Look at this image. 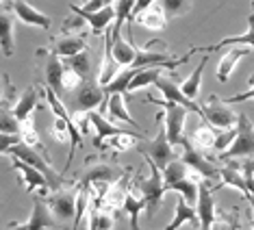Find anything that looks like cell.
<instances>
[{
	"instance_id": "cell-1",
	"label": "cell",
	"mask_w": 254,
	"mask_h": 230,
	"mask_svg": "<svg viewBox=\"0 0 254 230\" xmlns=\"http://www.w3.org/2000/svg\"><path fill=\"white\" fill-rule=\"evenodd\" d=\"M141 157L146 161L150 174H148V178H143L139 182H132V185L137 187V191L141 193L143 202H146V217H154L157 211L161 209V204H163V195H165L167 189H165V182H163L161 168L150 157H146V154H141Z\"/></svg>"
},
{
	"instance_id": "cell-2",
	"label": "cell",
	"mask_w": 254,
	"mask_h": 230,
	"mask_svg": "<svg viewBox=\"0 0 254 230\" xmlns=\"http://www.w3.org/2000/svg\"><path fill=\"white\" fill-rule=\"evenodd\" d=\"M146 105H157L163 109V122H165V130H167V139L172 146L181 148L187 143L189 137L185 135V122H187V113L189 109H185L178 102H170V100H159V98H146Z\"/></svg>"
},
{
	"instance_id": "cell-3",
	"label": "cell",
	"mask_w": 254,
	"mask_h": 230,
	"mask_svg": "<svg viewBox=\"0 0 254 230\" xmlns=\"http://www.w3.org/2000/svg\"><path fill=\"white\" fill-rule=\"evenodd\" d=\"M7 154L9 157H15V159H20V161H24V163H28V165H33L35 170H39L42 174L48 178L50 180V185H53V189H61L63 187V178L57 174L55 172V168H53V163H50L48 159L44 157L42 152H37L35 148H31V146H26L24 141H18V143H13V146L7 150Z\"/></svg>"
},
{
	"instance_id": "cell-4",
	"label": "cell",
	"mask_w": 254,
	"mask_h": 230,
	"mask_svg": "<svg viewBox=\"0 0 254 230\" xmlns=\"http://www.w3.org/2000/svg\"><path fill=\"white\" fill-rule=\"evenodd\" d=\"M157 126H159V130H157V135H154V139L152 141H148L146 146H139L137 150H139L141 154H146V157H150L154 161V163L159 165L161 170L165 168L170 161H174L178 157V150L181 148H176V146H172L170 139H167V130H165V122H163V113H159L157 115Z\"/></svg>"
},
{
	"instance_id": "cell-5",
	"label": "cell",
	"mask_w": 254,
	"mask_h": 230,
	"mask_svg": "<svg viewBox=\"0 0 254 230\" xmlns=\"http://www.w3.org/2000/svg\"><path fill=\"white\" fill-rule=\"evenodd\" d=\"M219 157H222V161L254 157V124L250 122V117L246 113H239V119H237V137Z\"/></svg>"
},
{
	"instance_id": "cell-6",
	"label": "cell",
	"mask_w": 254,
	"mask_h": 230,
	"mask_svg": "<svg viewBox=\"0 0 254 230\" xmlns=\"http://www.w3.org/2000/svg\"><path fill=\"white\" fill-rule=\"evenodd\" d=\"M200 107H202V119L209 122L213 128H230V126H237L239 113H235L228 107V102H224L217 94H211Z\"/></svg>"
},
{
	"instance_id": "cell-7",
	"label": "cell",
	"mask_w": 254,
	"mask_h": 230,
	"mask_svg": "<svg viewBox=\"0 0 254 230\" xmlns=\"http://www.w3.org/2000/svg\"><path fill=\"white\" fill-rule=\"evenodd\" d=\"M181 161L185 165H187L191 172L195 174H200L204 180H217L219 178V168L215 163H213L211 159H206L204 150H200V148H195L191 141L187 139L185 146H181Z\"/></svg>"
},
{
	"instance_id": "cell-8",
	"label": "cell",
	"mask_w": 254,
	"mask_h": 230,
	"mask_svg": "<svg viewBox=\"0 0 254 230\" xmlns=\"http://www.w3.org/2000/svg\"><path fill=\"white\" fill-rule=\"evenodd\" d=\"M105 98H107V91L105 87L98 85V80H83V85L74 91V100H72V107L74 111H96L100 105H105Z\"/></svg>"
},
{
	"instance_id": "cell-9",
	"label": "cell",
	"mask_w": 254,
	"mask_h": 230,
	"mask_svg": "<svg viewBox=\"0 0 254 230\" xmlns=\"http://www.w3.org/2000/svg\"><path fill=\"white\" fill-rule=\"evenodd\" d=\"M78 191L80 187L76 189H57L55 193L48 195V206L53 211V215L61 222H70L76 215V202H78Z\"/></svg>"
},
{
	"instance_id": "cell-10",
	"label": "cell",
	"mask_w": 254,
	"mask_h": 230,
	"mask_svg": "<svg viewBox=\"0 0 254 230\" xmlns=\"http://www.w3.org/2000/svg\"><path fill=\"white\" fill-rule=\"evenodd\" d=\"M174 78H176L174 74H170V76L161 74V76L157 78V83H154V87H157V89L161 91V96H163L165 100H170V102H178V105H183L185 109H189L191 113H198L200 117H202V107H200L195 100H191V98H187V96L183 94L181 85H178Z\"/></svg>"
},
{
	"instance_id": "cell-11",
	"label": "cell",
	"mask_w": 254,
	"mask_h": 230,
	"mask_svg": "<svg viewBox=\"0 0 254 230\" xmlns=\"http://www.w3.org/2000/svg\"><path fill=\"white\" fill-rule=\"evenodd\" d=\"M13 159V170H18L20 172V176H22V182L26 185V189L31 193H35V195H39V198H48L50 195V180L46 178L42 172L39 170H35L33 165H28V163H24V161H20V159H15V157H11Z\"/></svg>"
},
{
	"instance_id": "cell-12",
	"label": "cell",
	"mask_w": 254,
	"mask_h": 230,
	"mask_svg": "<svg viewBox=\"0 0 254 230\" xmlns=\"http://www.w3.org/2000/svg\"><path fill=\"white\" fill-rule=\"evenodd\" d=\"M70 9L87 22V24L91 26V33H94V35H102V33H105L107 28H111L113 22H115V7L113 4L102 7V9H94V11L85 9V7H78V4H72Z\"/></svg>"
},
{
	"instance_id": "cell-13",
	"label": "cell",
	"mask_w": 254,
	"mask_h": 230,
	"mask_svg": "<svg viewBox=\"0 0 254 230\" xmlns=\"http://www.w3.org/2000/svg\"><path fill=\"white\" fill-rule=\"evenodd\" d=\"M120 72H122V65L113 57V48H111V28H107L102 33V61H100V70H98V78H96L98 85L107 87Z\"/></svg>"
},
{
	"instance_id": "cell-14",
	"label": "cell",
	"mask_w": 254,
	"mask_h": 230,
	"mask_svg": "<svg viewBox=\"0 0 254 230\" xmlns=\"http://www.w3.org/2000/svg\"><path fill=\"white\" fill-rule=\"evenodd\" d=\"M195 213H198L200 230H211L213 222H215V217H217V213H215V200H213V189L209 185V180H204V178L200 180Z\"/></svg>"
},
{
	"instance_id": "cell-15",
	"label": "cell",
	"mask_w": 254,
	"mask_h": 230,
	"mask_svg": "<svg viewBox=\"0 0 254 230\" xmlns=\"http://www.w3.org/2000/svg\"><path fill=\"white\" fill-rule=\"evenodd\" d=\"M11 11H13V13L18 15V20L26 26H37V28H44V31H48V28L53 26L50 15H46L44 11L33 7L26 0H11Z\"/></svg>"
},
{
	"instance_id": "cell-16",
	"label": "cell",
	"mask_w": 254,
	"mask_h": 230,
	"mask_svg": "<svg viewBox=\"0 0 254 230\" xmlns=\"http://www.w3.org/2000/svg\"><path fill=\"white\" fill-rule=\"evenodd\" d=\"M141 24L143 28H150V31H163L167 26V15L163 7H161V2L157 0L154 4H150V7L137 11V13H132L128 18V24Z\"/></svg>"
},
{
	"instance_id": "cell-17",
	"label": "cell",
	"mask_w": 254,
	"mask_h": 230,
	"mask_svg": "<svg viewBox=\"0 0 254 230\" xmlns=\"http://www.w3.org/2000/svg\"><path fill=\"white\" fill-rule=\"evenodd\" d=\"M219 180H222V185H217V187H233V189H237V191L244 193L246 198L250 200V204L254 206V200H252V195H250V191H248V187H246L244 170L239 168V163H235V159L226 161V165L219 168Z\"/></svg>"
},
{
	"instance_id": "cell-18",
	"label": "cell",
	"mask_w": 254,
	"mask_h": 230,
	"mask_svg": "<svg viewBox=\"0 0 254 230\" xmlns=\"http://www.w3.org/2000/svg\"><path fill=\"white\" fill-rule=\"evenodd\" d=\"M111 48H113V57L118 59V63L122 67H132L137 57V46L122 37V28L111 26Z\"/></svg>"
},
{
	"instance_id": "cell-19",
	"label": "cell",
	"mask_w": 254,
	"mask_h": 230,
	"mask_svg": "<svg viewBox=\"0 0 254 230\" xmlns=\"http://www.w3.org/2000/svg\"><path fill=\"white\" fill-rule=\"evenodd\" d=\"M235 44H241V46H248V48H254V13H250V18H248V31L244 35H235V37H226L222 39V42L213 44V46H198V48H191L189 50V57L195 55V53H215V50L224 48V46H235Z\"/></svg>"
},
{
	"instance_id": "cell-20",
	"label": "cell",
	"mask_w": 254,
	"mask_h": 230,
	"mask_svg": "<svg viewBox=\"0 0 254 230\" xmlns=\"http://www.w3.org/2000/svg\"><path fill=\"white\" fill-rule=\"evenodd\" d=\"M57 222L50 206L44 202V198L37 195L33 200V211H31V217H28V230H53Z\"/></svg>"
},
{
	"instance_id": "cell-21",
	"label": "cell",
	"mask_w": 254,
	"mask_h": 230,
	"mask_svg": "<svg viewBox=\"0 0 254 230\" xmlns=\"http://www.w3.org/2000/svg\"><path fill=\"white\" fill-rule=\"evenodd\" d=\"M126 98H128L126 94H109V100H107L109 119L111 122H126L132 128L141 130V124H137V119H132V115L126 109Z\"/></svg>"
},
{
	"instance_id": "cell-22",
	"label": "cell",
	"mask_w": 254,
	"mask_h": 230,
	"mask_svg": "<svg viewBox=\"0 0 254 230\" xmlns=\"http://www.w3.org/2000/svg\"><path fill=\"white\" fill-rule=\"evenodd\" d=\"M53 53L57 57H61V59H67V57H74L78 53H83V50H87V39L85 35H61L59 39H55L53 42Z\"/></svg>"
},
{
	"instance_id": "cell-23",
	"label": "cell",
	"mask_w": 254,
	"mask_h": 230,
	"mask_svg": "<svg viewBox=\"0 0 254 230\" xmlns=\"http://www.w3.org/2000/svg\"><path fill=\"white\" fill-rule=\"evenodd\" d=\"M13 13L9 9L0 7V50L4 57H13L15 53V37H13Z\"/></svg>"
},
{
	"instance_id": "cell-24",
	"label": "cell",
	"mask_w": 254,
	"mask_h": 230,
	"mask_svg": "<svg viewBox=\"0 0 254 230\" xmlns=\"http://www.w3.org/2000/svg\"><path fill=\"white\" fill-rule=\"evenodd\" d=\"M89 117H91V124H94V130H96V146L105 143L109 137H113V135L126 133V128H122V126H118V124H113L111 119H107L105 115L98 113V111H91Z\"/></svg>"
},
{
	"instance_id": "cell-25",
	"label": "cell",
	"mask_w": 254,
	"mask_h": 230,
	"mask_svg": "<svg viewBox=\"0 0 254 230\" xmlns=\"http://www.w3.org/2000/svg\"><path fill=\"white\" fill-rule=\"evenodd\" d=\"M250 50L252 48H233V50H228L222 59H219L217 72H215V76H217L219 83H226V80L230 78V74H233V70L237 67V63L244 59V57L250 55Z\"/></svg>"
},
{
	"instance_id": "cell-26",
	"label": "cell",
	"mask_w": 254,
	"mask_h": 230,
	"mask_svg": "<svg viewBox=\"0 0 254 230\" xmlns=\"http://www.w3.org/2000/svg\"><path fill=\"white\" fill-rule=\"evenodd\" d=\"M191 224V226H198L200 228V222H198V213H195L193 209V204H189L187 200L183 198H178L176 200V213H174V220H172L170 224L165 226V230H178L183 226V224Z\"/></svg>"
},
{
	"instance_id": "cell-27",
	"label": "cell",
	"mask_w": 254,
	"mask_h": 230,
	"mask_svg": "<svg viewBox=\"0 0 254 230\" xmlns=\"http://www.w3.org/2000/svg\"><path fill=\"white\" fill-rule=\"evenodd\" d=\"M63 70H65V63L61 61V57H57L53 50H46V67H44V74H46V83L53 87L57 94L61 89V76H63Z\"/></svg>"
},
{
	"instance_id": "cell-28",
	"label": "cell",
	"mask_w": 254,
	"mask_h": 230,
	"mask_svg": "<svg viewBox=\"0 0 254 230\" xmlns=\"http://www.w3.org/2000/svg\"><path fill=\"white\" fill-rule=\"evenodd\" d=\"M37 87L35 85H31V87H26L22 91V96L18 98V102L13 105V115L18 117V122H24V119L33 117V109H37Z\"/></svg>"
},
{
	"instance_id": "cell-29",
	"label": "cell",
	"mask_w": 254,
	"mask_h": 230,
	"mask_svg": "<svg viewBox=\"0 0 254 230\" xmlns=\"http://www.w3.org/2000/svg\"><path fill=\"white\" fill-rule=\"evenodd\" d=\"M141 209H146V202H143L141 193L137 191V187L130 182L128 193H126V198H124V206H122V211H124V213H128L130 230H141V228H139V224H137V217H139Z\"/></svg>"
},
{
	"instance_id": "cell-30",
	"label": "cell",
	"mask_w": 254,
	"mask_h": 230,
	"mask_svg": "<svg viewBox=\"0 0 254 230\" xmlns=\"http://www.w3.org/2000/svg\"><path fill=\"white\" fill-rule=\"evenodd\" d=\"M161 70H163V67H154V65H150V67H137L135 76H132L130 83H128V89H126V94H135V91L148 87V85H154V83H157V78L163 74Z\"/></svg>"
},
{
	"instance_id": "cell-31",
	"label": "cell",
	"mask_w": 254,
	"mask_h": 230,
	"mask_svg": "<svg viewBox=\"0 0 254 230\" xmlns=\"http://www.w3.org/2000/svg\"><path fill=\"white\" fill-rule=\"evenodd\" d=\"M206 61H209V57H202L200 63L195 65V70L189 74L187 78L181 83V89L183 94L187 98H191V100H195V98L200 96V87H202V74H204V67H206Z\"/></svg>"
},
{
	"instance_id": "cell-32",
	"label": "cell",
	"mask_w": 254,
	"mask_h": 230,
	"mask_svg": "<svg viewBox=\"0 0 254 230\" xmlns=\"http://www.w3.org/2000/svg\"><path fill=\"white\" fill-rule=\"evenodd\" d=\"M215 135H217V128H213L209 122H204V124H200L198 128H193L189 141H191L195 148H200V150H206V148H213Z\"/></svg>"
},
{
	"instance_id": "cell-33",
	"label": "cell",
	"mask_w": 254,
	"mask_h": 230,
	"mask_svg": "<svg viewBox=\"0 0 254 230\" xmlns=\"http://www.w3.org/2000/svg\"><path fill=\"white\" fill-rule=\"evenodd\" d=\"M161 174H163L165 189H170V185H174V182H178V180H183V178L189 176V168L183 163L181 159H174V161H170L163 170H161Z\"/></svg>"
},
{
	"instance_id": "cell-34",
	"label": "cell",
	"mask_w": 254,
	"mask_h": 230,
	"mask_svg": "<svg viewBox=\"0 0 254 230\" xmlns=\"http://www.w3.org/2000/svg\"><path fill=\"white\" fill-rule=\"evenodd\" d=\"M137 139H146V135L139 133L137 135L135 130H126V133H120V135H113L109 137V139L105 141L109 148H113V150H128V148H132L137 143Z\"/></svg>"
},
{
	"instance_id": "cell-35",
	"label": "cell",
	"mask_w": 254,
	"mask_h": 230,
	"mask_svg": "<svg viewBox=\"0 0 254 230\" xmlns=\"http://www.w3.org/2000/svg\"><path fill=\"white\" fill-rule=\"evenodd\" d=\"M65 65H70L74 72H78L83 78H87L91 74V55L89 50H83V53L74 55V57H67V59H63Z\"/></svg>"
},
{
	"instance_id": "cell-36",
	"label": "cell",
	"mask_w": 254,
	"mask_h": 230,
	"mask_svg": "<svg viewBox=\"0 0 254 230\" xmlns=\"http://www.w3.org/2000/svg\"><path fill=\"white\" fill-rule=\"evenodd\" d=\"M159 2H161V7H163V11H165L167 20H172V18H181V15L189 13V11H191L193 0H159Z\"/></svg>"
},
{
	"instance_id": "cell-37",
	"label": "cell",
	"mask_w": 254,
	"mask_h": 230,
	"mask_svg": "<svg viewBox=\"0 0 254 230\" xmlns=\"http://www.w3.org/2000/svg\"><path fill=\"white\" fill-rule=\"evenodd\" d=\"M135 72H137V67H126V70H122L115 76L111 83L105 87L107 94H126V89H128V83H130V78L135 76Z\"/></svg>"
},
{
	"instance_id": "cell-38",
	"label": "cell",
	"mask_w": 254,
	"mask_h": 230,
	"mask_svg": "<svg viewBox=\"0 0 254 230\" xmlns=\"http://www.w3.org/2000/svg\"><path fill=\"white\" fill-rule=\"evenodd\" d=\"M135 4H137V0H118V4H115V22H113V26L122 28L132 15V11H135Z\"/></svg>"
},
{
	"instance_id": "cell-39",
	"label": "cell",
	"mask_w": 254,
	"mask_h": 230,
	"mask_svg": "<svg viewBox=\"0 0 254 230\" xmlns=\"http://www.w3.org/2000/svg\"><path fill=\"white\" fill-rule=\"evenodd\" d=\"M235 137H237V126H230V128H217L215 143H213V150L222 154V152L230 146V143H233Z\"/></svg>"
},
{
	"instance_id": "cell-40",
	"label": "cell",
	"mask_w": 254,
	"mask_h": 230,
	"mask_svg": "<svg viewBox=\"0 0 254 230\" xmlns=\"http://www.w3.org/2000/svg\"><path fill=\"white\" fill-rule=\"evenodd\" d=\"M0 133L20 135V122L13 115V111H4V109H0Z\"/></svg>"
},
{
	"instance_id": "cell-41",
	"label": "cell",
	"mask_w": 254,
	"mask_h": 230,
	"mask_svg": "<svg viewBox=\"0 0 254 230\" xmlns=\"http://www.w3.org/2000/svg\"><path fill=\"white\" fill-rule=\"evenodd\" d=\"M83 76H80L78 72H74L70 65H65V70H63V76H61V89L63 91H76L80 85H83Z\"/></svg>"
},
{
	"instance_id": "cell-42",
	"label": "cell",
	"mask_w": 254,
	"mask_h": 230,
	"mask_svg": "<svg viewBox=\"0 0 254 230\" xmlns=\"http://www.w3.org/2000/svg\"><path fill=\"white\" fill-rule=\"evenodd\" d=\"M72 122L74 126L78 128V133L83 135V137H87L94 133V124H91V117H89V113H85V111H76L72 115Z\"/></svg>"
},
{
	"instance_id": "cell-43",
	"label": "cell",
	"mask_w": 254,
	"mask_h": 230,
	"mask_svg": "<svg viewBox=\"0 0 254 230\" xmlns=\"http://www.w3.org/2000/svg\"><path fill=\"white\" fill-rule=\"evenodd\" d=\"M76 18H65L63 20V35H78V33L74 31H80V28L85 26V20L80 18L78 13H74Z\"/></svg>"
},
{
	"instance_id": "cell-44",
	"label": "cell",
	"mask_w": 254,
	"mask_h": 230,
	"mask_svg": "<svg viewBox=\"0 0 254 230\" xmlns=\"http://www.w3.org/2000/svg\"><path fill=\"white\" fill-rule=\"evenodd\" d=\"M246 100H254V74L250 76V89L248 91L237 94V96H230V98H224V102H228V105H237V102H246Z\"/></svg>"
},
{
	"instance_id": "cell-45",
	"label": "cell",
	"mask_w": 254,
	"mask_h": 230,
	"mask_svg": "<svg viewBox=\"0 0 254 230\" xmlns=\"http://www.w3.org/2000/svg\"><path fill=\"white\" fill-rule=\"evenodd\" d=\"M113 226H115L113 213L100 209V215H98V228H100V230H113Z\"/></svg>"
},
{
	"instance_id": "cell-46",
	"label": "cell",
	"mask_w": 254,
	"mask_h": 230,
	"mask_svg": "<svg viewBox=\"0 0 254 230\" xmlns=\"http://www.w3.org/2000/svg\"><path fill=\"white\" fill-rule=\"evenodd\" d=\"M20 141V135H9V133H0V154H7V150L13 143Z\"/></svg>"
},
{
	"instance_id": "cell-47",
	"label": "cell",
	"mask_w": 254,
	"mask_h": 230,
	"mask_svg": "<svg viewBox=\"0 0 254 230\" xmlns=\"http://www.w3.org/2000/svg\"><path fill=\"white\" fill-rule=\"evenodd\" d=\"M211 230H237V224H235V226H230V222L226 220V215H222V217H215Z\"/></svg>"
},
{
	"instance_id": "cell-48",
	"label": "cell",
	"mask_w": 254,
	"mask_h": 230,
	"mask_svg": "<svg viewBox=\"0 0 254 230\" xmlns=\"http://www.w3.org/2000/svg\"><path fill=\"white\" fill-rule=\"evenodd\" d=\"M113 2H115V0H89V2H85L83 7H85V9H91V11H94V9L109 7V4H113Z\"/></svg>"
},
{
	"instance_id": "cell-49",
	"label": "cell",
	"mask_w": 254,
	"mask_h": 230,
	"mask_svg": "<svg viewBox=\"0 0 254 230\" xmlns=\"http://www.w3.org/2000/svg\"><path fill=\"white\" fill-rule=\"evenodd\" d=\"M7 230H28V220L26 222H11Z\"/></svg>"
},
{
	"instance_id": "cell-50",
	"label": "cell",
	"mask_w": 254,
	"mask_h": 230,
	"mask_svg": "<svg viewBox=\"0 0 254 230\" xmlns=\"http://www.w3.org/2000/svg\"><path fill=\"white\" fill-rule=\"evenodd\" d=\"M2 96H4V89H2V80H0V100H2Z\"/></svg>"
},
{
	"instance_id": "cell-51",
	"label": "cell",
	"mask_w": 254,
	"mask_h": 230,
	"mask_svg": "<svg viewBox=\"0 0 254 230\" xmlns=\"http://www.w3.org/2000/svg\"><path fill=\"white\" fill-rule=\"evenodd\" d=\"M191 230H200V228H198V226H193V228H191Z\"/></svg>"
},
{
	"instance_id": "cell-52",
	"label": "cell",
	"mask_w": 254,
	"mask_h": 230,
	"mask_svg": "<svg viewBox=\"0 0 254 230\" xmlns=\"http://www.w3.org/2000/svg\"><path fill=\"white\" fill-rule=\"evenodd\" d=\"M252 9H254V0H252ZM252 13H254V11H252Z\"/></svg>"
},
{
	"instance_id": "cell-53",
	"label": "cell",
	"mask_w": 254,
	"mask_h": 230,
	"mask_svg": "<svg viewBox=\"0 0 254 230\" xmlns=\"http://www.w3.org/2000/svg\"><path fill=\"white\" fill-rule=\"evenodd\" d=\"M83 2H89V0H83Z\"/></svg>"
},
{
	"instance_id": "cell-54",
	"label": "cell",
	"mask_w": 254,
	"mask_h": 230,
	"mask_svg": "<svg viewBox=\"0 0 254 230\" xmlns=\"http://www.w3.org/2000/svg\"><path fill=\"white\" fill-rule=\"evenodd\" d=\"M0 2H2V0H0Z\"/></svg>"
},
{
	"instance_id": "cell-55",
	"label": "cell",
	"mask_w": 254,
	"mask_h": 230,
	"mask_svg": "<svg viewBox=\"0 0 254 230\" xmlns=\"http://www.w3.org/2000/svg\"><path fill=\"white\" fill-rule=\"evenodd\" d=\"M252 230H254V228H252Z\"/></svg>"
}]
</instances>
